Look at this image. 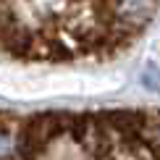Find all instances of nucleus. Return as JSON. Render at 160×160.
Instances as JSON below:
<instances>
[{
    "label": "nucleus",
    "mask_w": 160,
    "mask_h": 160,
    "mask_svg": "<svg viewBox=\"0 0 160 160\" xmlns=\"http://www.w3.org/2000/svg\"><path fill=\"white\" fill-rule=\"evenodd\" d=\"M160 0H0V55L29 63L105 61L129 50Z\"/></svg>",
    "instance_id": "obj_1"
}]
</instances>
